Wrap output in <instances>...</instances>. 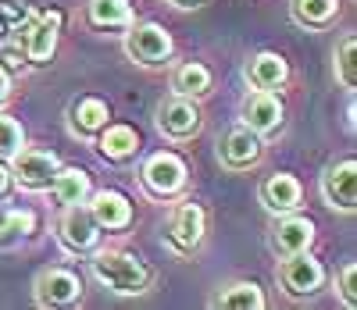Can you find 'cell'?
Returning <instances> with one entry per match:
<instances>
[{"label": "cell", "instance_id": "obj_1", "mask_svg": "<svg viewBox=\"0 0 357 310\" xmlns=\"http://www.w3.org/2000/svg\"><path fill=\"white\" fill-rule=\"evenodd\" d=\"M93 274L118 296H132V293H143L146 286H151V268H146L143 261H136L132 254H118V250L97 254L93 257Z\"/></svg>", "mask_w": 357, "mask_h": 310}, {"label": "cell", "instance_id": "obj_2", "mask_svg": "<svg viewBox=\"0 0 357 310\" xmlns=\"http://www.w3.org/2000/svg\"><path fill=\"white\" fill-rule=\"evenodd\" d=\"M57 153H50V150H18V153H11V175H15V182L22 185V189H50V182H54V175H57Z\"/></svg>", "mask_w": 357, "mask_h": 310}, {"label": "cell", "instance_id": "obj_3", "mask_svg": "<svg viewBox=\"0 0 357 310\" xmlns=\"http://www.w3.org/2000/svg\"><path fill=\"white\" fill-rule=\"evenodd\" d=\"M126 50H129L132 61H139V65H146V68H154V65H165V61L172 57V36L165 33L158 22H143V25H132L129 29Z\"/></svg>", "mask_w": 357, "mask_h": 310}, {"label": "cell", "instance_id": "obj_4", "mask_svg": "<svg viewBox=\"0 0 357 310\" xmlns=\"http://www.w3.org/2000/svg\"><path fill=\"white\" fill-rule=\"evenodd\" d=\"M158 129L168 139H190V136H197V129H200L197 104L190 97H183V93H178V97L161 100L158 104Z\"/></svg>", "mask_w": 357, "mask_h": 310}, {"label": "cell", "instance_id": "obj_5", "mask_svg": "<svg viewBox=\"0 0 357 310\" xmlns=\"http://www.w3.org/2000/svg\"><path fill=\"white\" fill-rule=\"evenodd\" d=\"M143 185L154 196H175L186 185L183 157H175V153H154V157L143 164Z\"/></svg>", "mask_w": 357, "mask_h": 310}, {"label": "cell", "instance_id": "obj_6", "mask_svg": "<svg viewBox=\"0 0 357 310\" xmlns=\"http://www.w3.org/2000/svg\"><path fill=\"white\" fill-rule=\"evenodd\" d=\"M57 232H61V242L75 254H89L97 246V235H100V225L93 222L86 203H68L65 207V218L57 222Z\"/></svg>", "mask_w": 357, "mask_h": 310}, {"label": "cell", "instance_id": "obj_7", "mask_svg": "<svg viewBox=\"0 0 357 310\" xmlns=\"http://www.w3.org/2000/svg\"><path fill=\"white\" fill-rule=\"evenodd\" d=\"M36 303L40 307H68L79 300L82 286H79V278L65 268H47L36 274Z\"/></svg>", "mask_w": 357, "mask_h": 310}, {"label": "cell", "instance_id": "obj_8", "mask_svg": "<svg viewBox=\"0 0 357 310\" xmlns=\"http://www.w3.org/2000/svg\"><path fill=\"white\" fill-rule=\"evenodd\" d=\"M321 193H325V200H329V207H336L343 214H354V207H357V164L350 157L333 164L321 178Z\"/></svg>", "mask_w": 357, "mask_h": 310}, {"label": "cell", "instance_id": "obj_9", "mask_svg": "<svg viewBox=\"0 0 357 310\" xmlns=\"http://www.w3.org/2000/svg\"><path fill=\"white\" fill-rule=\"evenodd\" d=\"M243 121L247 129L257 136H268L282 125V104L272 89H254L250 97L243 100Z\"/></svg>", "mask_w": 357, "mask_h": 310}, {"label": "cell", "instance_id": "obj_10", "mask_svg": "<svg viewBox=\"0 0 357 310\" xmlns=\"http://www.w3.org/2000/svg\"><path fill=\"white\" fill-rule=\"evenodd\" d=\"M314 239V225L307 218H296V214H282V218L272 225V250L279 257H293V254H304Z\"/></svg>", "mask_w": 357, "mask_h": 310}, {"label": "cell", "instance_id": "obj_11", "mask_svg": "<svg viewBox=\"0 0 357 310\" xmlns=\"http://www.w3.org/2000/svg\"><path fill=\"white\" fill-rule=\"evenodd\" d=\"M321 282H325V268L314 257H307V250L286 257V264H282V286L293 296H311V293L321 289Z\"/></svg>", "mask_w": 357, "mask_h": 310}, {"label": "cell", "instance_id": "obj_12", "mask_svg": "<svg viewBox=\"0 0 357 310\" xmlns=\"http://www.w3.org/2000/svg\"><path fill=\"white\" fill-rule=\"evenodd\" d=\"M57 29H61V15H43L40 22L33 18L25 25V33L18 40H25V57L33 61V65H47L54 57V47H57Z\"/></svg>", "mask_w": 357, "mask_h": 310}, {"label": "cell", "instance_id": "obj_13", "mask_svg": "<svg viewBox=\"0 0 357 310\" xmlns=\"http://www.w3.org/2000/svg\"><path fill=\"white\" fill-rule=\"evenodd\" d=\"M218 157H222V164L232 168V171L250 168V164L261 157V139H257V132H250L247 125L232 129V132L222 139V146H218Z\"/></svg>", "mask_w": 357, "mask_h": 310}, {"label": "cell", "instance_id": "obj_14", "mask_svg": "<svg viewBox=\"0 0 357 310\" xmlns=\"http://www.w3.org/2000/svg\"><path fill=\"white\" fill-rule=\"evenodd\" d=\"M200 239H204V210H200L197 203H183V207L172 214L168 242L175 246L178 254H190Z\"/></svg>", "mask_w": 357, "mask_h": 310}, {"label": "cell", "instance_id": "obj_15", "mask_svg": "<svg viewBox=\"0 0 357 310\" xmlns=\"http://www.w3.org/2000/svg\"><path fill=\"white\" fill-rule=\"evenodd\" d=\"M86 207H89V214H93V222L100 228H126L132 222V203L122 193H114V189L93 193V200H89Z\"/></svg>", "mask_w": 357, "mask_h": 310}, {"label": "cell", "instance_id": "obj_16", "mask_svg": "<svg viewBox=\"0 0 357 310\" xmlns=\"http://www.w3.org/2000/svg\"><path fill=\"white\" fill-rule=\"evenodd\" d=\"M261 200H264L268 210H275V214L296 210L301 207V182H296L293 175H286V171H279V175H272L261 185Z\"/></svg>", "mask_w": 357, "mask_h": 310}, {"label": "cell", "instance_id": "obj_17", "mask_svg": "<svg viewBox=\"0 0 357 310\" xmlns=\"http://www.w3.org/2000/svg\"><path fill=\"white\" fill-rule=\"evenodd\" d=\"M247 79H250L254 89H279L289 79V65H286L279 54L264 50V54H257L250 65H247Z\"/></svg>", "mask_w": 357, "mask_h": 310}, {"label": "cell", "instance_id": "obj_18", "mask_svg": "<svg viewBox=\"0 0 357 310\" xmlns=\"http://www.w3.org/2000/svg\"><path fill=\"white\" fill-rule=\"evenodd\" d=\"M107 118H111V111H107V104L97 100V97H82V100L72 104V129H75L79 136L100 132V129L107 125Z\"/></svg>", "mask_w": 357, "mask_h": 310}, {"label": "cell", "instance_id": "obj_19", "mask_svg": "<svg viewBox=\"0 0 357 310\" xmlns=\"http://www.w3.org/2000/svg\"><path fill=\"white\" fill-rule=\"evenodd\" d=\"M50 189H54V196L61 200L65 207L68 203H86V196H89V175L82 168H57Z\"/></svg>", "mask_w": 357, "mask_h": 310}, {"label": "cell", "instance_id": "obj_20", "mask_svg": "<svg viewBox=\"0 0 357 310\" xmlns=\"http://www.w3.org/2000/svg\"><path fill=\"white\" fill-rule=\"evenodd\" d=\"M136 150H139V136H136V129H129V125H104L100 153H104L107 161H129Z\"/></svg>", "mask_w": 357, "mask_h": 310}, {"label": "cell", "instance_id": "obj_21", "mask_svg": "<svg viewBox=\"0 0 357 310\" xmlns=\"http://www.w3.org/2000/svg\"><path fill=\"white\" fill-rule=\"evenodd\" d=\"M340 11V0H293V22L304 29L329 25Z\"/></svg>", "mask_w": 357, "mask_h": 310}, {"label": "cell", "instance_id": "obj_22", "mask_svg": "<svg viewBox=\"0 0 357 310\" xmlns=\"http://www.w3.org/2000/svg\"><path fill=\"white\" fill-rule=\"evenodd\" d=\"M89 22L100 29H122L132 22L129 0H89Z\"/></svg>", "mask_w": 357, "mask_h": 310}, {"label": "cell", "instance_id": "obj_23", "mask_svg": "<svg viewBox=\"0 0 357 310\" xmlns=\"http://www.w3.org/2000/svg\"><path fill=\"white\" fill-rule=\"evenodd\" d=\"M29 22H33V4L29 0H0V40L22 36Z\"/></svg>", "mask_w": 357, "mask_h": 310}, {"label": "cell", "instance_id": "obj_24", "mask_svg": "<svg viewBox=\"0 0 357 310\" xmlns=\"http://www.w3.org/2000/svg\"><path fill=\"white\" fill-rule=\"evenodd\" d=\"M215 303L225 307V310H261V307H264V293H261L254 282H236V286H229Z\"/></svg>", "mask_w": 357, "mask_h": 310}, {"label": "cell", "instance_id": "obj_25", "mask_svg": "<svg viewBox=\"0 0 357 310\" xmlns=\"http://www.w3.org/2000/svg\"><path fill=\"white\" fill-rule=\"evenodd\" d=\"M172 86H175V93H183V97H200V93L211 89V72L204 65H197V61H190V65H183L175 72Z\"/></svg>", "mask_w": 357, "mask_h": 310}, {"label": "cell", "instance_id": "obj_26", "mask_svg": "<svg viewBox=\"0 0 357 310\" xmlns=\"http://www.w3.org/2000/svg\"><path fill=\"white\" fill-rule=\"evenodd\" d=\"M336 79L354 89L357 86V40L354 36H343L340 50H336Z\"/></svg>", "mask_w": 357, "mask_h": 310}, {"label": "cell", "instance_id": "obj_27", "mask_svg": "<svg viewBox=\"0 0 357 310\" xmlns=\"http://www.w3.org/2000/svg\"><path fill=\"white\" fill-rule=\"evenodd\" d=\"M33 225H36V218L29 210H8V214H0V246L29 235V232H33Z\"/></svg>", "mask_w": 357, "mask_h": 310}, {"label": "cell", "instance_id": "obj_28", "mask_svg": "<svg viewBox=\"0 0 357 310\" xmlns=\"http://www.w3.org/2000/svg\"><path fill=\"white\" fill-rule=\"evenodd\" d=\"M25 146V132L15 118L0 114V157H11V153H18Z\"/></svg>", "mask_w": 357, "mask_h": 310}, {"label": "cell", "instance_id": "obj_29", "mask_svg": "<svg viewBox=\"0 0 357 310\" xmlns=\"http://www.w3.org/2000/svg\"><path fill=\"white\" fill-rule=\"evenodd\" d=\"M340 300L347 307H357V264H347L340 271Z\"/></svg>", "mask_w": 357, "mask_h": 310}, {"label": "cell", "instance_id": "obj_30", "mask_svg": "<svg viewBox=\"0 0 357 310\" xmlns=\"http://www.w3.org/2000/svg\"><path fill=\"white\" fill-rule=\"evenodd\" d=\"M11 97V75H8V68L0 65V104H4Z\"/></svg>", "mask_w": 357, "mask_h": 310}, {"label": "cell", "instance_id": "obj_31", "mask_svg": "<svg viewBox=\"0 0 357 310\" xmlns=\"http://www.w3.org/2000/svg\"><path fill=\"white\" fill-rule=\"evenodd\" d=\"M8 182H11V171L0 164V196H4V189H8Z\"/></svg>", "mask_w": 357, "mask_h": 310}, {"label": "cell", "instance_id": "obj_32", "mask_svg": "<svg viewBox=\"0 0 357 310\" xmlns=\"http://www.w3.org/2000/svg\"><path fill=\"white\" fill-rule=\"evenodd\" d=\"M172 4H178V8H193L197 0H172Z\"/></svg>", "mask_w": 357, "mask_h": 310}]
</instances>
